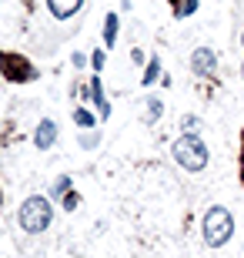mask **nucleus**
Returning <instances> with one entry per match:
<instances>
[{
  "mask_svg": "<svg viewBox=\"0 0 244 258\" xmlns=\"http://www.w3.org/2000/svg\"><path fill=\"white\" fill-rule=\"evenodd\" d=\"M50 218H54V208H50V201H47V198H40V195L27 198L24 205H20V211H17L20 228H24V231H30V235L44 231V228L50 225Z\"/></svg>",
  "mask_w": 244,
  "mask_h": 258,
  "instance_id": "nucleus-1",
  "label": "nucleus"
},
{
  "mask_svg": "<svg viewBox=\"0 0 244 258\" xmlns=\"http://www.w3.org/2000/svg\"><path fill=\"white\" fill-rule=\"evenodd\" d=\"M174 158L184 171H201L207 164V144L197 138V134H181L174 141Z\"/></svg>",
  "mask_w": 244,
  "mask_h": 258,
  "instance_id": "nucleus-2",
  "label": "nucleus"
},
{
  "mask_svg": "<svg viewBox=\"0 0 244 258\" xmlns=\"http://www.w3.org/2000/svg\"><path fill=\"white\" fill-rule=\"evenodd\" d=\"M231 231H234L231 211L227 208H207V215H204V241L211 245V248H221V245L231 238Z\"/></svg>",
  "mask_w": 244,
  "mask_h": 258,
  "instance_id": "nucleus-3",
  "label": "nucleus"
},
{
  "mask_svg": "<svg viewBox=\"0 0 244 258\" xmlns=\"http://www.w3.org/2000/svg\"><path fill=\"white\" fill-rule=\"evenodd\" d=\"M80 4H84V0H47L50 14H54L57 20H67V17H74L77 10H80Z\"/></svg>",
  "mask_w": 244,
  "mask_h": 258,
  "instance_id": "nucleus-4",
  "label": "nucleus"
},
{
  "mask_svg": "<svg viewBox=\"0 0 244 258\" xmlns=\"http://www.w3.org/2000/svg\"><path fill=\"white\" fill-rule=\"evenodd\" d=\"M54 141H57V124H54V121H40V124H37V134H34V144L47 151Z\"/></svg>",
  "mask_w": 244,
  "mask_h": 258,
  "instance_id": "nucleus-5",
  "label": "nucleus"
},
{
  "mask_svg": "<svg viewBox=\"0 0 244 258\" xmlns=\"http://www.w3.org/2000/svg\"><path fill=\"white\" fill-rule=\"evenodd\" d=\"M214 50H207V47H197L194 50V57H191V64H194V71L197 74H211L214 71Z\"/></svg>",
  "mask_w": 244,
  "mask_h": 258,
  "instance_id": "nucleus-6",
  "label": "nucleus"
},
{
  "mask_svg": "<svg viewBox=\"0 0 244 258\" xmlns=\"http://www.w3.org/2000/svg\"><path fill=\"white\" fill-rule=\"evenodd\" d=\"M104 40H107V44H114V40H117V17H107V24H104Z\"/></svg>",
  "mask_w": 244,
  "mask_h": 258,
  "instance_id": "nucleus-7",
  "label": "nucleus"
},
{
  "mask_svg": "<svg viewBox=\"0 0 244 258\" xmlns=\"http://www.w3.org/2000/svg\"><path fill=\"white\" fill-rule=\"evenodd\" d=\"M74 117H77V124H80V127H91V124H94V114H91V111H84V107H80Z\"/></svg>",
  "mask_w": 244,
  "mask_h": 258,
  "instance_id": "nucleus-8",
  "label": "nucleus"
},
{
  "mask_svg": "<svg viewBox=\"0 0 244 258\" xmlns=\"http://www.w3.org/2000/svg\"><path fill=\"white\" fill-rule=\"evenodd\" d=\"M194 10H197V0H184V4L178 7V17H191Z\"/></svg>",
  "mask_w": 244,
  "mask_h": 258,
  "instance_id": "nucleus-9",
  "label": "nucleus"
},
{
  "mask_svg": "<svg viewBox=\"0 0 244 258\" xmlns=\"http://www.w3.org/2000/svg\"><path fill=\"white\" fill-rule=\"evenodd\" d=\"M160 74V67H157V60H150V67L147 71H144V84H150V81H154V77Z\"/></svg>",
  "mask_w": 244,
  "mask_h": 258,
  "instance_id": "nucleus-10",
  "label": "nucleus"
},
{
  "mask_svg": "<svg viewBox=\"0 0 244 258\" xmlns=\"http://www.w3.org/2000/svg\"><path fill=\"white\" fill-rule=\"evenodd\" d=\"M197 127H201V121H197L194 114H188V117H184V131H188V134H194Z\"/></svg>",
  "mask_w": 244,
  "mask_h": 258,
  "instance_id": "nucleus-11",
  "label": "nucleus"
},
{
  "mask_svg": "<svg viewBox=\"0 0 244 258\" xmlns=\"http://www.w3.org/2000/svg\"><path fill=\"white\" fill-rule=\"evenodd\" d=\"M147 111H150V121H157V117H160V101H154V97H150V101H147Z\"/></svg>",
  "mask_w": 244,
  "mask_h": 258,
  "instance_id": "nucleus-12",
  "label": "nucleus"
},
{
  "mask_svg": "<svg viewBox=\"0 0 244 258\" xmlns=\"http://www.w3.org/2000/svg\"><path fill=\"white\" fill-rule=\"evenodd\" d=\"M74 205H77V195L70 191V195H67V198H64V208H74Z\"/></svg>",
  "mask_w": 244,
  "mask_h": 258,
  "instance_id": "nucleus-13",
  "label": "nucleus"
}]
</instances>
